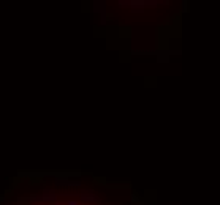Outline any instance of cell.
Instances as JSON below:
<instances>
[{
  "instance_id": "1",
  "label": "cell",
  "mask_w": 220,
  "mask_h": 205,
  "mask_svg": "<svg viewBox=\"0 0 220 205\" xmlns=\"http://www.w3.org/2000/svg\"><path fill=\"white\" fill-rule=\"evenodd\" d=\"M52 205H89V204H79L76 200H71V202H67V204H52Z\"/></svg>"
}]
</instances>
